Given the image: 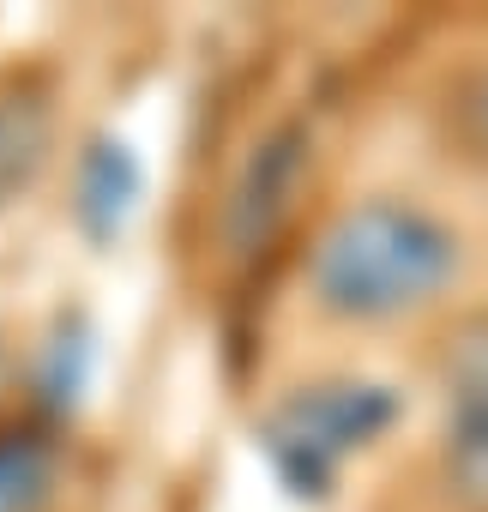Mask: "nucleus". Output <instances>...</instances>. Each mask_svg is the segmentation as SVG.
<instances>
[{
  "label": "nucleus",
  "instance_id": "39448f33",
  "mask_svg": "<svg viewBox=\"0 0 488 512\" xmlns=\"http://www.w3.org/2000/svg\"><path fill=\"white\" fill-rule=\"evenodd\" d=\"M49 488V458L31 440H0V512H31Z\"/></svg>",
  "mask_w": 488,
  "mask_h": 512
},
{
  "label": "nucleus",
  "instance_id": "f03ea898",
  "mask_svg": "<svg viewBox=\"0 0 488 512\" xmlns=\"http://www.w3.org/2000/svg\"><path fill=\"white\" fill-rule=\"evenodd\" d=\"M392 422L380 386H314L272 416V452L296 482H326V470Z\"/></svg>",
  "mask_w": 488,
  "mask_h": 512
},
{
  "label": "nucleus",
  "instance_id": "f257e3e1",
  "mask_svg": "<svg viewBox=\"0 0 488 512\" xmlns=\"http://www.w3.org/2000/svg\"><path fill=\"white\" fill-rule=\"evenodd\" d=\"M458 272V235L404 199L344 211L314 247V302L338 320H398L434 302Z\"/></svg>",
  "mask_w": 488,
  "mask_h": 512
},
{
  "label": "nucleus",
  "instance_id": "20e7f679",
  "mask_svg": "<svg viewBox=\"0 0 488 512\" xmlns=\"http://www.w3.org/2000/svg\"><path fill=\"white\" fill-rule=\"evenodd\" d=\"M302 157H308L302 127L272 133L248 157V169H241V181L229 193V247L235 253H254V247H266L278 235V223L290 217V199L302 187Z\"/></svg>",
  "mask_w": 488,
  "mask_h": 512
},
{
  "label": "nucleus",
  "instance_id": "423d86ee",
  "mask_svg": "<svg viewBox=\"0 0 488 512\" xmlns=\"http://www.w3.org/2000/svg\"><path fill=\"white\" fill-rule=\"evenodd\" d=\"M470 121H476V139L488 145V79H482V85L470 91Z\"/></svg>",
  "mask_w": 488,
  "mask_h": 512
},
{
  "label": "nucleus",
  "instance_id": "7ed1b4c3",
  "mask_svg": "<svg viewBox=\"0 0 488 512\" xmlns=\"http://www.w3.org/2000/svg\"><path fill=\"white\" fill-rule=\"evenodd\" d=\"M440 440L452 488L488 512V320L464 326L440 362Z\"/></svg>",
  "mask_w": 488,
  "mask_h": 512
}]
</instances>
